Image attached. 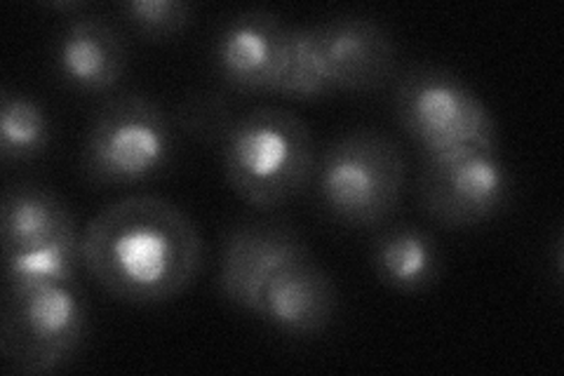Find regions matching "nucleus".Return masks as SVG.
<instances>
[{
  "mask_svg": "<svg viewBox=\"0 0 564 376\" xmlns=\"http://www.w3.org/2000/svg\"><path fill=\"white\" fill-rule=\"evenodd\" d=\"M80 257L104 292L132 307H158L196 282L205 245L182 207L158 195H130L85 226Z\"/></svg>",
  "mask_w": 564,
  "mask_h": 376,
  "instance_id": "f257e3e1",
  "label": "nucleus"
},
{
  "mask_svg": "<svg viewBox=\"0 0 564 376\" xmlns=\"http://www.w3.org/2000/svg\"><path fill=\"white\" fill-rule=\"evenodd\" d=\"M221 168L228 186L257 210H275L294 201L315 174L317 153L306 120L278 106L215 122Z\"/></svg>",
  "mask_w": 564,
  "mask_h": 376,
  "instance_id": "f03ea898",
  "label": "nucleus"
},
{
  "mask_svg": "<svg viewBox=\"0 0 564 376\" xmlns=\"http://www.w3.org/2000/svg\"><path fill=\"white\" fill-rule=\"evenodd\" d=\"M408 184V163L391 137L352 130L332 141L315 165V198L332 222L372 228L391 219Z\"/></svg>",
  "mask_w": 564,
  "mask_h": 376,
  "instance_id": "7ed1b4c3",
  "label": "nucleus"
},
{
  "mask_svg": "<svg viewBox=\"0 0 564 376\" xmlns=\"http://www.w3.org/2000/svg\"><path fill=\"white\" fill-rule=\"evenodd\" d=\"M174 158L167 114L144 95L101 104L87 125L80 170L93 186H134L163 174Z\"/></svg>",
  "mask_w": 564,
  "mask_h": 376,
  "instance_id": "20e7f679",
  "label": "nucleus"
},
{
  "mask_svg": "<svg viewBox=\"0 0 564 376\" xmlns=\"http://www.w3.org/2000/svg\"><path fill=\"white\" fill-rule=\"evenodd\" d=\"M393 116L421 151L475 147L499 151V122L475 89L449 68L421 64L398 78Z\"/></svg>",
  "mask_w": 564,
  "mask_h": 376,
  "instance_id": "39448f33",
  "label": "nucleus"
},
{
  "mask_svg": "<svg viewBox=\"0 0 564 376\" xmlns=\"http://www.w3.org/2000/svg\"><path fill=\"white\" fill-rule=\"evenodd\" d=\"M90 315L78 282L6 290L0 348L12 372L52 374L76 361Z\"/></svg>",
  "mask_w": 564,
  "mask_h": 376,
  "instance_id": "423d86ee",
  "label": "nucleus"
},
{
  "mask_svg": "<svg viewBox=\"0 0 564 376\" xmlns=\"http://www.w3.org/2000/svg\"><path fill=\"white\" fill-rule=\"evenodd\" d=\"M416 195L423 214L437 226L475 228L508 207L513 174L501 151L475 147L421 151Z\"/></svg>",
  "mask_w": 564,
  "mask_h": 376,
  "instance_id": "0eeeda50",
  "label": "nucleus"
},
{
  "mask_svg": "<svg viewBox=\"0 0 564 376\" xmlns=\"http://www.w3.org/2000/svg\"><path fill=\"white\" fill-rule=\"evenodd\" d=\"M313 259L299 233L280 222H240L226 230L217 290L231 307L257 315L267 284L288 266Z\"/></svg>",
  "mask_w": 564,
  "mask_h": 376,
  "instance_id": "6e6552de",
  "label": "nucleus"
},
{
  "mask_svg": "<svg viewBox=\"0 0 564 376\" xmlns=\"http://www.w3.org/2000/svg\"><path fill=\"white\" fill-rule=\"evenodd\" d=\"M288 22L273 10L250 8L221 22L212 60L219 80L242 95H271Z\"/></svg>",
  "mask_w": 564,
  "mask_h": 376,
  "instance_id": "1a4fd4ad",
  "label": "nucleus"
},
{
  "mask_svg": "<svg viewBox=\"0 0 564 376\" xmlns=\"http://www.w3.org/2000/svg\"><path fill=\"white\" fill-rule=\"evenodd\" d=\"M313 29L337 95L372 93L393 80L398 45L372 17L339 14Z\"/></svg>",
  "mask_w": 564,
  "mask_h": 376,
  "instance_id": "9d476101",
  "label": "nucleus"
},
{
  "mask_svg": "<svg viewBox=\"0 0 564 376\" xmlns=\"http://www.w3.org/2000/svg\"><path fill=\"white\" fill-rule=\"evenodd\" d=\"M339 311V290L315 259L280 271L261 294L257 318L275 332L306 339L323 334Z\"/></svg>",
  "mask_w": 564,
  "mask_h": 376,
  "instance_id": "9b49d317",
  "label": "nucleus"
},
{
  "mask_svg": "<svg viewBox=\"0 0 564 376\" xmlns=\"http://www.w3.org/2000/svg\"><path fill=\"white\" fill-rule=\"evenodd\" d=\"M52 62L68 87L101 95L126 76L128 45L111 22L93 14H76L59 31Z\"/></svg>",
  "mask_w": 564,
  "mask_h": 376,
  "instance_id": "f8f14e48",
  "label": "nucleus"
},
{
  "mask_svg": "<svg viewBox=\"0 0 564 376\" xmlns=\"http://www.w3.org/2000/svg\"><path fill=\"white\" fill-rule=\"evenodd\" d=\"M0 238H3V255H14L26 249L76 245L80 243V233L76 214L55 191L17 184L3 195Z\"/></svg>",
  "mask_w": 564,
  "mask_h": 376,
  "instance_id": "ddd939ff",
  "label": "nucleus"
},
{
  "mask_svg": "<svg viewBox=\"0 0 564 376\" xmlns=\"http://www.w3.org/2000/svg\"><path fill=\"white\" fill-rule=\"evenodd\" d=\"M369 266L386 288L402 294L431 290L443 276L445 257L433 233L412 224L379 230L369 247Z\"/></svg>",
  "mask_w": 564,
  "mask_h": 376,
  "instance_id": "4468645a",
  "label": "nucleus"
},
{
  "mask_svg": "<svg viewBox=\"0 0 564 376\" xmlns=\"http://www.w3.org/2000/svg\"><path fill=\"white\" fill-rule=\"evenodd\" d=\"M337 95L311 26H288L271 97L313 101Z\"/></svg>",
  "mask_w": 564,
  "mask_h": 376,
  "instance_id": "2eb2a0df",
  "label": "nucleus"
},
{
  "mask_svg": "<svg viewBox=\"0 0 564 376\" xmlns=\"http://www.w3.org/2000/svg\"><path fill=\"white\" fill-rule=\"evenodd\" d=\"M50 137V118L39 101L14 89L0 93V158L6 163L41 158Z\"/></svg>",
  "mask_w": 564,
  "mask_h": 376,
  "instance_id": "dca6fc26",
  "label": "nucleus"
},
{
  "mask_svg": "<svg viewBox=\"0 0 564 376\" xmlns=\"http://www.w3.org/2000/svg\"><path fill=\"white\" fill-rule=\"evenodd\" d=\"M80 266V243L3 255L6 290H31L43 288V284L74 282Z\"/></svg>",
  "mask_w": 564,
  "mask_h": 376,
  "instance_id": "f3484780",
  "label": "nucleus"
},
{
  "mask_svg": "<svg viewBox=\"0 0 564 376\" xmlns=\"http://www.w3.org/2000/svg\"><path fill=\"white\" fill-rule=\"evenodd\" d=\"M196 6L184 0H126L120 14L137 33L151 41H165L196 22Z\"/></svg>",
  "mask_w": 564,
  "mask_h": 376,
  "instance_id": "a211bd4d",
  "label": "nucleus"
},
{
  "mask_svg": "<svg viewBox=\"0 0 564 376\" xmlns=\"http://www.w3.org/2000/svg\"><path fill=\"white\" fill-rule=\"evenodd\" d=\"M50 8L59 10V12H80V10H87L90 6H87V3H52Z\"/></svg>",
  "mask_w": 564,
  "mask_h": 376,
  "instance_id": "6ab92c4d",
  "label": "nucleus"
}]
</instances>
